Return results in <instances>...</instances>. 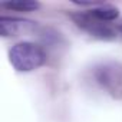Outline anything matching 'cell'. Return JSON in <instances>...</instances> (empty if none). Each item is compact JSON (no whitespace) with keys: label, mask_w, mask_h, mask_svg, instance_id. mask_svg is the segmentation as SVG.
I'll use <instances>...</instances> for the list:
<instances>
[{"label":"cell","mask_w":122,"mask_h":122,"mask_svg":"<svg viewBox=\"0 0 122 122\" xmlns=\"http://www.w3.org/2000/svg\"><path fill=\"white\" fill-rule=\"evenodd\" d=\"M43 49L33 42H19L9 50V60L19 72H30L45 62Z\"/></svg>","instance_id":"6da1fadb"},{"label":"cell","mask_w":122,"mask_h":122,"mask_svg":"<svg viewBox=\"0 0 122 122\" xmlns=\"http://www.w3.org/2000/svg\"><path fill=\"white\" fill-rule=\"evenodd\" d=\"M93 17H96L98 20L101 22H111V20H115L118 16H119V12L116 7L111 6V5H99L96 6L95 9H92L89 12Z\"/></svg>","instance_id":"7a4b0ae2"},{"label":"cell","mask_w":122,"mask_h":122,"mask_svg":"<svg viewBox=\"0 0 122 122\" xmlns=\"http://www.w3.org/2000/svg\"><path fill=\"white\" fill-rule=\"evenodd\" d=\"M2 7L10 9V10H19V12H30L39 7L37 2H29V0H17V2H7L2 3Z\"/></svg>","instance_id":"3957f363"},{"label":"cell","mask_w":122,"mask_h":122,"mask_svg":"<svg viewBox=\"0 0 122 122\" xmlns=\"http://www.w3.org/2000/svg\"><path fill=\"white\" fill-rule=\"evenodd\" d=\"M19 20L12 17H0V33L2 36H12L17 32Z\"/></svg>","instance_id":"277c9868"},{"label":"cell","mask_w":122,"mask_h":122,"mask_svg":"<svg viewBox=\"0 0 122 122\" xmlns=\"http://www.w3.org/2000/svg\"><path fill=\"white\" fill-rule=\"evenodd\" d=\"M119 29H121V32H122V23H121V26H119Z\"/></svg>","instance_id":"5b68a950"}]
</instances>
